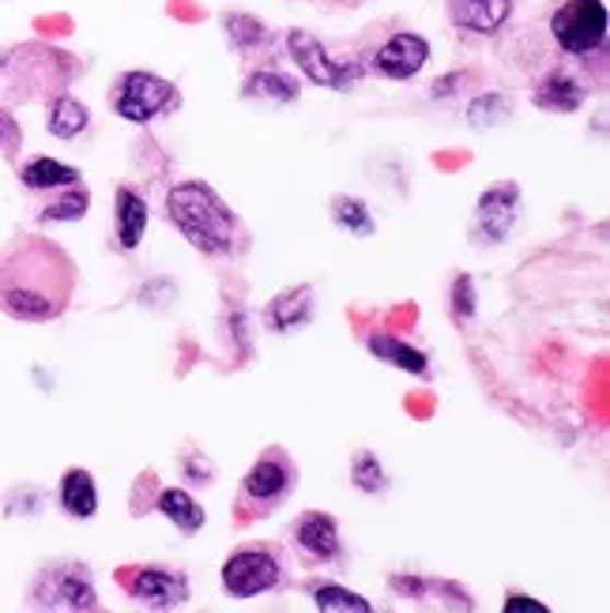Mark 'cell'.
I'll return each instance as SVG.
<instances>
[{
  "mask_svg": "<svg viewBox=\"0 0 610 613\" xmlns=\"http://www.w3.org/2000/svg\"><path fill=\"white\" fill-rule=\"evenodd\" d=\"M75 294V260L49 237H12L0 245V313L23 323H49Z\"/></svg>",
  "mask_w": 610,
  "mask_h": 613,
  "instance_id": "obj_1",
  "label": "cell"
},
{
  "mask_svg": "<svg viewBox=\"0 0 610 613\" xmlns=\"http://www.w3.org/2000/svg\"><path fill=\"white\" fill-rule=\"evenodd\" d=\"M169 223L189 237L192 249L208 257H226L237 245V219L226 200L203 181H181L166 192Z\"/></svg>",
  "mask_w": 610,
  "mask_h": 613,
  "instance_id": "obj_2",
  "label": "cell"
},
{
  "mask_svg": "<svg viewBox=\"0 0 610 613\" xmlns=\"http://www.w3.org/2000/svg\"><path fill=\"white\" fill-rule=\"evenodd\" d=\"M294 485H298V467H294V459L286 456L283 448H268L242 479V508H249L242 519L275 512V508L294 493Z\"/></svg>",
  "mask_w": 610,
  "mask_h": 613,
  "instance_id": "obj_3",
  "label": "cell"
},
{
  "mask_svg": "<svg viewBox=\"0 0 610 613\" xmlns=\"http://www.w3.org/2000/svg\"><path fill=\"white\" fill-rule=\"evenodd\" d=\"M550 38L570 57L599 54L607 42V4L603 0H565L550 15Z\"/></svg>",
  "mask_w": 610,
  "mask_h": 613,
  "instance_id": "obj_4",
  "label": "cell"
},
{
  "mask_svg": "<svg viewBox=\"0 0 610 613\" xmlns=\"http://www.w3.org/2000/svg\"><path fill=\"white\" fill-rule=\"evenodd\" d=\"M286 49H291V61L302 68V75L317 87L328 91H354L366 80V64L362 61H332L325 46L313 38L309 31H291L286 34Z\"/></svg>",
  "mask_w": 610,
  "mask_h": 613,
  "instance_id": "obj_5",
  "label": "cell"
},
{
  "mask_svg": "<svg viewBox=\"0 0 610 613\" xmlns=\"http://www.w3.org/2000/svg\"><path fill=\"white\" fill-rule=\"evenodd\" d=\"M177 106V87L155 72H125L114 87V114L132 125H148Z\"/></svg>",
  "mask_w": 610,
  "mask_h": 613,
  "instance_id": "obj_6",
  "label": "cell"
},
{
  "mask_svg": "<svg viewBox=\"0 0 610 613\" xmlns=\"http://www.w3.org/2000/svg\"><path fill=\"white\" fill-rule=\"evenodd\" d=\"M283 583V561L271 546H242L226 557L223 587L231 599H257Z\"/></svg>",
  "mask_w": 610,
  "mask_h": 613,
  "instance_id": "obj_7",
  "label": "cell"
},
{
  "mask_svg": "<svg viewBox=\"0 0 610 613\" xmlns=\"http://www.w3.org/2000/svg\"><path fill=\"white\" fill-rule=\"evenodd\" d=\"M34 606L46 610H98V594L83 565L49 568L42 583L34 587Z\"/></svg>",
  "mask_w": 610,
  "mask_h": 613,
  "instance_id": "obj_8",
  "label": "cell"
},
{
  "mask_svg": "<svg viewBox=\"0 0 610 613\" xmlns=\"http://www.w3.org/2000/svg\"><path fill=\"white\" fill-rule=\"evenodd\" d=\"M516 215H520V185H490L479 196V208H474V234L482 241H505L516 226Z\"/></svg>",
  "mask_w": 610,
  "mask_h": 613,
  "instance_id": "obj_9",
  "label": "cell"
},
{
  "mask_svg": "<svg viewBox=\"0 0 610 613\" xmlns=\"http://www.w3.org/2000/svg\"><path fill=\"white\" fill-rule=\"evenodd\" d=\"M426 61H430V42L422 34L400 31L373 54V72L385 75V80H411V75H419L426 68Z\"/></svg>",
  "mask_w": 610,
  "mask_h": 613,
  "instance_id": "obj_10",
  "label": "cell"
},
{
  "mask_svg": "<svg viewBox=\"0 0 610 613\" xmlns=\"http://www.w3.org/2000/svg\"><path fill=\"white\" fill-rule=\"evenodd\" d=\"M129 594L148 610H169L189 599V580L169 568H140L129 580Z\"/></svg>",
  "mask_w": 610,
  "mask_h": 613,
  "instance_id": "obj_11",
  "label": "cell"
},
{
  "mask_svg": "<svg viewBox=\"0 0 610 613\" xmlns=\"http://www.w3.org/2000/svg\"><path fill=\"white\" fill-rule=\"evenodd\" d=\"M294 546H298L309 561H339L343 557V542H339V527L332 516L325 512H305L294 523Z\"/></svg>",
  "mask_w": 610,
  "mask_h": 613,
  "instance_id": "obj_12",
  "label": "cell"
},
{
  "mask_svg": "<svg viewBox=\"0 0 610 613\" xmlns=\"http://www.w3.org/2000/svg\"><path fill=\"white\" fill-rule=\"evenodd\" d=\"M588 98V83L573 72V68H550L547 75L536 83V106L547 114H573Z\"/></svg>",
  "mask_w": 610,
  "mask_h": 613,
  "instance_id": "obj_13",
  "label": "cell"
},
{
  "mask_svg": "<svg viewBox=\"0 0 610 613\" xmlns=\"http://www.w3.org/2000/svg\"><path fill=\"white\" fill-rule=\"evenodd\" d=\"M448 15L468 34H497L513 15V0H448Z\"/></svg>",
  "mask_w": 610,
  "mask_h": 613,
  "instance_id": "obj_14",
  "label": "cell"
},
{
  "mask_svg": "<svg viewBox=\"0 0 610 613\" xmlns=\"http://www.w3.org/2000/svg\"><path fill=\"white\" fill-rule=\"evenodd\" d=\"M265 317L275 331H294V328H302V323H309L313 320V286L302 283V286H294V291H283L279 297H271Z\"/></svg>",
  "mask_w": 610,
  "mask_h": 613,
  "instance_id": "obj_15",
  "label": "cell"
},
{
  "mask_svg": "<svg viewBox=\"0 0 610 613\" xmlns=\"http://www.w3.org/2000/svg\"><path fill=\"white\" fill-rule=\"evenodd\" d=\"M148 234V200L136 189H117V245L136 249Z\"/></svg>",
  "mask_w": 610,
  "mask_h": 613,
  "instance_id": "obj_16",
  "label": "cell"
},
{
  "mask_svg": "<svg viewBox=\"0 0 610 613\" xmlns=\"http://www.w3.org/2000/svg\"><path fill=\"white\" fill-rule=\"evenodd\" d=\"M61 508L72 519H91L98 512V490L83 467H72L61 479Z\"/></svg>",
  "mask_w": 610,
  "mask_h": 613,
  "instance_id": "obj_17",
  "label": "cell"
},
{
  "mask_svg": "<svg viewBox=\"0 0 610 613\" xmlns=\"http://www.w3.org/2000/svg\"><path fill=\"white\" fill-rule=\"evenodd\" d=\"M366 346H369V354L377 357V362H388V365H396V369H403V373H414V377H422V373L430 369V357L426 354L414 351V346L403 343V339L388 335V331H380V335H369Z\"/></svg>",
  "mask_w": 610,
  "mask_h": 613,
  "instance_id": "obj_18",
  "label": "cell"
},
{
  "mask_svg": "<svg viewBox=\"0 0 610 613\" xmlns=\"http://www.w3.org/2000/svg\"><path fill=\"white\" fill-rule=\"evenodd\" d=\"M20 181L27 185L31 192H57V189H64V185L80 181V169L64 166V162H57V158H31L27 166L20 169Z\"/></svg>",
  "mask_w": 610,
  "mask_h": 613,
  "instance_id": "obj_19",
  "label": "cell"
},
{
  "mask_svg": "<svg viewBox=\"0 0 610 613\" xmlns=\"http://www.w3.org/2000/svg\"><path fill=\"white\" fill-rule=\"evenodd\" d=\"M87 121H91V114H87V106L83 102H75V98H68L61 95L49 106V117H46V129L57 135V140H75L83 129H87Z\"/></svg>",
  "mask_w": 610,
  "mask_h": 613,
  "instance_id": "obj_20",
  "label": "cell"
},
{
  "mask_svg": "<svg viewBox=\"0 0 610 613\" xmlns=\"http://www.w3.org/2000/svg\"><path fill=\"white\" fill-rule=\"evenodd\" d=\"M245 98H268V102H294L298 98V83L283 72H271V68H260L245 80L242 87Z\"/></svg>",
  "mask_w": 610,
  "mask_h": 613,
  "instance_id": "obj_21",
  "label": "cell"
},
{
  "mask_svg": "<svg viewBox=\"0 0 610 613\" xmlns=\"http://www.w3.org/2000/svg\"><path fill=\"white\" fill-rule=\"evenodd\" d=\"M91 208V192L83 189V181L75 185H64L61 196L57 200H49L46 208H42V223H75V219H83Z\"/></svg>",
  "mask_w": 610,
  "mask_h": 613,
  "instance_id": "obj_22",
  "label": "cell"
},
{
  "mask_svg": "<svg viewBox=\"0 0 610 613\" xmlns=\"http://www.w3.org/2000/svg\"><path fill=\"white\" fill-rule=\"evenodd\" d=\"M159 512H163L169 523L181 527L185 534L200 531L203 519H208V516H203V508L185 490H163V497H159Z\"/></svg>",
  "mask_w": 610,
  "mask_h": 613,
  "instance_id": "obj_23",
  "label": "cell"
},
{
  "mask_svg": "<svg viewBox=\"0 0 610 613\" xmlns=\"http://www.w3.org/2000/svg\"><path fill=\"white\" fill-rule=\"evenodd\" d=\"M332 223L347 229L351 237H369L373 234V215L359 196H336L332 200Z\"/></svg>",
  "mask_w": 610,
  "mask_h": 613,
  "instance_id": "obj_24",
  "label": "cell"
},
{
  "mask_svg": "<svg viewBox=\"0 0 610 613\" xmlns=\"http://www.w3.org/2000/svg\"><path fill=\"white\" fill-rule=\"evenodd\" d=\"M313 606L320 613H369V599H362V594L347 591V587L339 583H320L317 591H313Z\"/></svg>",
  "mask_w": 610,
  "mask_h": 613,
  "instance_id": "obj_25",
  "label": "cell"
},
{
  "mask_svg": "<svg viewBox=\"0 0 610 613\" xmlns=\"http://www.w3.org/2000/svg\"><path fill=\"white\" fill-rule=\"evenodd\" d=\"M351 479H354V485H359L362 493H380L388 485L385 482V467H380V459L373 456V452H359V456H354Z\"/></svg>",
  "mask_w": 610,
  "mask_h": 613,
  "instance_id": "obj_26",
  "label": "cell"
},
{
  "mask_svg": "<svg viewBox=\"0 0 610 613\" xmlns=\"http://www.w3.org/2000/svg\"><path fill=\"white\" fill-rule=\"evenodd\" d=\"M226 34H231V42L237 49H249V46H257V42L268 38L265 23L253 20V15H242V12L226 15Z\"/></svg>",
  "mask_w": 610,
  "mask_h": 613,
  "instance_id": "obj_27",
  "label": "cell"
},
{
  "mask_svg": "<svg viewBox=\"0 0 610 613\" xmlns=\"http://www.w3.org/2000/svg\"><path fill=\"white\" fill-rule=\"evenodd\" d=\"M505 117H508V102L502 95H482L468 106V121L474 129H490V125L505 121Z\"/></svg>",
  "mask_w": 610,
  "mask_h": 613,
  "instance_id": "obj_28",
  "label": "cell"
},
{
  "mask_svg": "<svg viewBox=\"0 0 610 613\" xmlns=\"http://www.w3.org/2000/svg\"><path fill=\"white\" fill-rule=\"evenodd\" d=\"M20 143H23L20 121H15V117L8 114V109H0V155L12 158L15 151H20Z\"/></svg>",
  "mask_w": 610,
  "mask_h": 613,
  "instance_id": "obj_29",
  "label": "cell"
},
{
  "mask_svg": "<svg viewBox=\"0 0 610 613\" xmlns=\"http://www.w3.org/2000/svg\"><path fill=\"white\" fill-rule=\"evenodd\" d=\"M453 313H456V320H468L471 313H474V283H471L468 275L456 279V291H453Z\"/></svg>",
  "mask_w": 610,
  "mask_h": 613,
  "instance_id": "obj_30",
  "label": "cell"
},
{
  "mask_svg": "<svg viewBox=\"0 0 610 613\" xmlns=\"http://www.w3.org/2000/svg\"><path fill=\"white\" fill-rule=\"evenodd\" d=\"M505 613H547V606L536 599H528V594H508Z\"/></svg>",
  "mask_w": 610,
  "mask_h": 613,
  "instance_id": "obj_31",
  "label": "cell"
},
{
  "mask_svg": "<svg viewBox=\"0 0 610 613\" xmlns=\"http://www.w3.org/2000/svg\"><path fill=\"white\" fill-rule=\"evenodd\" d=\"M468 80V72H453V75H445V80H437L434 87H430V95L434 98H448V95H456V83H464Z\"/></svg>",
  "mask_w": 610,
  "mask_h": 613,
  "instance_id": "obj_32",
  "label": "cell"
},
{
  "mask_svg": "<svg viewBox=\"0 0 610 613\" xmlns=\"http://www.w3.org/2000/svg\"><path fill=\"white\" fill-rule=\"evenodd\" d=\"M0 68H4V57H0Z\"/></svg>",
  "mask_w": 610,
  "mask_h": 613,
  "instance_id": "obj_33",
  "label": "cell"
}]
</instances>
